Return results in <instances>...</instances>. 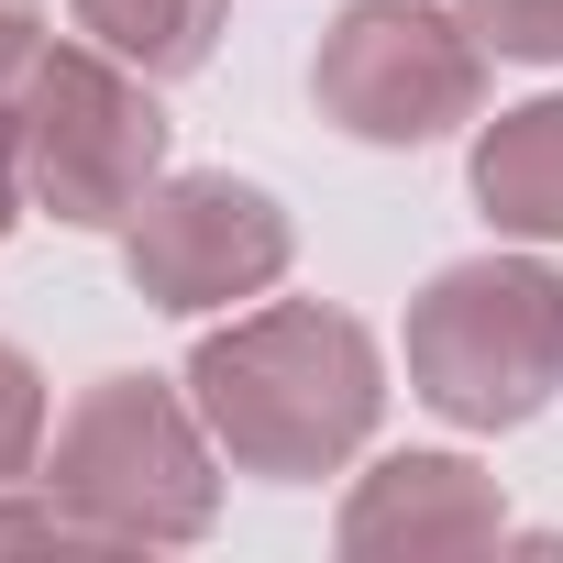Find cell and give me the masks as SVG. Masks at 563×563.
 <instances>
[{"label":"cell","mask_w":563,"mask_h":563,"mask_svg":"<svg viewBox=\"0 0 563 563\" xmlns=\"http://www.w3.org/2000/svg\"><path fill=\"white\" fill-rule=\"evenodd\" d=\"M188 398L243 475L299 486V475H332L376 431L387 376H376L365 321H343L321 299H276V310H243L232 332H210L188 354Z\"/></svg>","instance_id":"obj_1"},{"label":"cell","mask_w":563,"mask_h":563,"mask_svg":"<svg viewBox=\"0 0 563 563\" xmlns=\"http://www.w3.org/2000/svg\"><path fill=\"white\" fill-rule=\"evenodd\" d=\"M409 387L453 431H519L563 387V276L541 254L442 265L409 299Z\"/></svg>","instance_id":"obj_2"},{"label":"cell","mask_w":563,"mask_h":563,"mask_svg":"<svg viewBox=\"0 0 563 563\" xmlns=\"http://www.w3.org/2000/svg\"><path fill=\"white\" fill-rule=\"evenodd\" d=\"M210 420L199 398L155 387V376H100L67 420H56V453H45V497H67L111 552L133 541H199L210 508H221V475H210Z\"/></svg>","instance_id":"obj_3"},{"label":"cell","mask_w":563,"mask_h":563,"mask_svg":"<svg viewBox=\"0 0 563 563\" xmlns=\"http://www.w3.org/2000/svg\"><path fill=\"white\" fill-rule=\"evenodd\" d=\"M23 188L78 221V232H111L144 210V188L166 177V111H155V78L122 67L111 45H45L34 78H23Z\"/></svg>","instance_id":"obj_4"},{"label":"cell","mask_w":563,"mask_h":563,"mask_svg":"<svg viewBox=\"0 0 563 563\" xmlns=\"http://www.w3.org/2000/svg\"><path fill=\"white\" fill-rule=\"evenodd\" d=\"M310 100L354 144H431V133L475 122L486 45H475V23L431 12V0H354L310 56Z\"/></svg>","instance_id":"obj_5"},{"label":"cell","mask_w":563,"mask_h":563,"mask_svg":"<svg viewBox=\"0 0 563 563\" xmlns=\"http://www.w3.org/2000/svg\"><path fill=\"white\" fill-rule=\"evenodd\" d=\"M122 265L155 310H232L288 276V210L254 177H155L122 221Z\"/></svg>","instance_id":"obj_6"},{"label":"cell","mask_w":563,"mask_h":563,"mask_svg":"<svg viewBox=\"0 0 563 563\" xmlns=\"http://www.w3.org/2000/svg\"><path fill=\"white\" fill-rule=\"evenodd\" d=\"M486 541H508V508L464 453H387L343 497L354 563H431V552H486Z\"/></svg>","instance_id":"obj_7"},{"label":"cell","mask_w":563,"mask_h":563,"mask_svg":"<svg viewBox=\"0 0 563 563\" xmlns=\"http://www.w3.org/2000/svg\"><path fill=\"white\" fill-rule=\"evenodd\" d=\"M475 199L497 232H530V243H563V100H530V111H497L486 144H475Z\"/></svg>","instance_id":"obj_8"},{"label":"cell","mask_w":563,"mask_h":563,"mask_svg":"<svg viewBox=\"0 0 563 563\" xmlns=\"http://www.w3.org/2000/svg\"><path fill=\"white\" fill-rule=\"evenodd\" d=\"M67 12H78L89 45H111L144 78H188L221 45V0H67Z\"/></svg>","instance_id":"obj_9"},{"label":"cell","mask_w":563,"mask_h":563,"mask_svg":"<svg viewBox=\"0 0 563 563\" xmlns=\"http://www.w3.org/2000/svg\"><path fill=\"white\" fill-rule=\"evenodd\" d=\"M464 23L486 56H530V67H563V0H464Z\"/></svg>","instance_id":"obj_10"},{"label":"cell","mask_w":563,"mask_h":563,"mask_svg":"<svg viewBox=\"0 0 563 563\" xmlns=\"http://www.w3.org/2000/svg\"><path fill=\"white\" fill-rule=\"evenodd\" d=\"M34 442H45V376H34L12 343H0V486L34 464Z\"/></svg>","instance_id":"obj_11"},{"label":"cell","mask_w":563,"mask_h":563,"mask_svg":"<svg viewBox=\"0 0 563 563\" xmlns=\"http://www.w3.org/2000/svg\"><path fill=\"white\" fill-rule=\"evenodd\" d=\"M0 552H111L67 497H34V508H0Z\"/></svg>","instance_id":"obj_12"},{"label":"cell","mask_w":563,"mask_h":563,"mask_svg":"<svg viewBox=\"0 0 563 563\" xmlns=\"http://www.w3.org/2000/svg\"><path fill=\"white\" fill-rule=\"evenodd\" d=\"M45 56V23H34V0H0V100H12Z\"/></svg>","instance_id":"obj_13"},{"label":"cell","mask_w":563,"mask_h":563,"mask_svg":"<svg viewBox=\"0 0 563 563\" xmlns=\"http://www.w3.org/2000/svg\"><path fill=\"white\" fill-rule=\"evenodd\" d=\"M23 199H34V188H23V122H0V232L23 221Z\"/></svg>","instance_id":"obj_14"}]
</instances>
